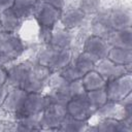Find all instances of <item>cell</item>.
<instances>
[{
  "label": "cell",
  "instance_id": "cell-1",
  "mask_svg": "<svg viewBox=\"0 0 132 132\" xmlns=\"http://www.w3.org/2000/svg\"><path fill=\"white\" fill-rule=\"evenodd\" d=\"M71 48H59L46 44L37 55V63L48 68L52 72L61 70L72 61Z\"/></svg>",
  "mask_w": 132,
  "mask_h": 132
},
{
  "label": "cell",
  "instance_id": "cell-2",
  "mask_svg": "<svg viewBox=\"0 0 132 132\" xmlns=\"http://www.w3.org/2000/svg\"><path fill=\"white\" fill-rule=\"evenodd\" d=\"M62 10L40 1L34 11V19L40 27V35L44 42L48 41L52 31L60 22Z\"/></svg>",
  "mask_w": 132,
  "mask_h": 132
},
{
  "label": "cell",
  "instance_id": "cell-3",
  "mask_svg": "<svg viewBox=\"0 0 132 132\" xmlns=\"http://www.w3.org/2000/svg\"><path fill=\"white\" fill-rule=\"evenodd\" d=\"M51 73L52 71L48 68L38 64L37 62H31L21 88L27 93H41L47 85Z\"/></svg>",
  "mask_w": 132,
  "mask_h": 132
},
{
  "label": "cell",
  "instance_id": "cell-4",
  "mask_svg": "<svg viewBox=\"0 0 132 132\" xmlns=\"http://www.w3.org/2000/svg\"><path fill=\"white\" fill-rule=\"evenodd\" d=\"M105 91L107 99L113 102H120L126 98L132 91V74L131 71L124 73L123 75L109 80L105 85Z\"/></svg>",
  "mask_w": 132,
  "mask_h": 132
},
{
  "label": "cell",
  "instance_id": "cell-5",
  "mask_svg": "<svg viewBox=\"0 0 132 132\" xmlns=\"http://www.w3.org/2000/svg\"><path fill=\"white\" fill-rule=\"evenodd\" d=\"M24 52V41L16 33L0 31V53H2L9 61L18 59Z\"/></svg>",
  "mask_w": 132,
  "mask_h": 132
},
{
  "label": "cell",
  "instance_id": "cell-6",
  "mask_svg": "<svg viewBox=\"0 0 132 132\" xmlns=\"http://www.w3.org/2000/svg\"><path fill=\"white\" fill-rule=\"evenodd\" d=\"M47 85L50 87V93L47 95L52 102L66 104L71 99L69 81L64 79L58 71L51 73Z\"/></svg>",
  "mask_w": 132,
  "mask_h": 132
},
{
  "label": "cell",
  "instance_id": "cell-7",
  "mask_svg": "<svg viewBox=\"0 0 132 132\" xmlns=\"http://www.w3.org/2000/svg\"><path fill=\"white\" fill-rule=\"evenodd\" d=\"M67 116L66 104L57 102H51L42 111L41 125L42 130H55L58 131L61 123Z\"/></svg>",
  "mask_w": 132,
  "mask_h": 132
},
{
  "label": "cell",
  "instance_id": "cell-8",
  "mask_svg": "<svg viewBox=\"0 0 132 132\" xmlns=\"http://www.w3.org/2000/svg\"><path fill=\"white\" fill-rule=\"evenodd\" d=\"M51 102L48 95H43L42 93H28L21 110L15 116V119L40 114Z\"/></svg>",
  "mask_w": 132,
  "mask_h": 132
},
{
  "label": "cell",
  "instance_id": "cell-9",
  "mask_svg": "<svg viewBox=\"0 0 132 132\" xmlns=\"http://www.w3.org/2000/svg\"><path fill=\"white\" fill-rule=\"evenodd\" d=\"M67 114L80 121H89L95 114V108L90 104L86 94L71 98L66 103Z\"/></svg>",
  "mask_w": 132,
  "mask_h": 132
},
{
  "label": "cell",
  "instance_id": "cell-10",
  "mask_svg": "<svg viewBox=\"0 0 132 132\" xmlns=\"http://www.w3.org/2000/svg\"><path fill=\"white\" fill-rule=\"evenodd\" d=\"M110 45L106 41V39L91 34L86 38L82 46V51L89 54L96 62L105 59L107 57Z\"/></svg>",
  "mask_w": 132,
  "mask_h": 132
},
{
  "label": "cell",
  "instance_id": "cell-11",
  "mask_svg": "<svg viewBox=\"0 0 132 132\" xmlns=\"http://www.w3.org/2000/svg\"><path fill=\"white\" fill-rule=\"evenodd\" d=\"M106 11V16L108 24L112 31L114 30H121L128 27H131L132 25V13L130 8L118 6L110 8Z\"/></svg>",
  "mask_w": 132,
  "mask_h": 132
},
{
  "label": "cell",
  "instance_id": "cell-12",
  "mask_svg": "<svg viewBox=\"0 0 132 132\" xmlns=\"http://www.w3.org/2000/svg\"><path fill=\"white\" fill-rule=\"evenodd\" d=\"M107 82L109 80H112L121 75H123L126 72L130 71V66H123L113 63L112 61L108 60L107 58L102 59L98 61L94 68Z\"/></svg>",
  "mask_w": 132,
  "mask_h": 132
},
{
  "label": "cell",
  "instance_id": "cell-13",
  "mask_svg": "<svg viewBox=\"0 0 132 132\" xmlns=\"http://www.w3.org/2000/svg\"><path fill=\"white\" fill-rule=\"evenodd\" d=\"M87 130L97 132H131L132 124L112 117L102 118V120L93 127H88Z\"/></svg>",
  "mask_w": 132,
  "mask_h": 132
},
{
  "label": "cell",
  "instance_id": "cell-14",
  "mask_svg": "<svg viewBox=\"0 0 132 132\" xmlns=\"http://www.w3.org/2000/svg\"><path fill=\"white\" fill-rule=\"evenodd\" d=\"M27 94L28 93L22 88H15V87L10 88L2 105V108L6 112H9L15 117L18 112L21 110L24 101L27 97Z\"/></svg>",
  "mask_w": 132,
  "mask_h": 132
},
{
  "label": "cell",
  "instance_id": "cell-15",
  "mask_svg": "<svg viewBox=\"0 0 132 132\" xmlns=\"http://www.w3.org/2000/svg\"><path fill=\"white\" fill-rule=\"evenodd\" d=\"M87 20V15L78 8L71 7L66 10H62L60 22L63 28L67 30H73L81 27Z\"/></svg>",
  "mask_w": 132,
  "mask_h": 132
},
{
  "label": "cell",
  "instance_id": "cell-16",
  "mask_svg": "<svg viewBox=\"0 0 132 132\" xmlns=\"http://www.w3.org/2000/svg\"><path fill=\"white\" fill-rule=\"evenodd\" d=\"M24 20L14 11L13 8H9L0 13V30L4 32H14L21 28Z\"/></svg>",
  "mask_w": 132,
  "mask_h": 132
},
{
  "label": "cell",
  "instance_id": "cell-17",
  "mask_svg": "<svg viewBox=\"0 0 132 132\" xmlns=\"http://www.w3.org/2000/svg\"><path fill=\"white\" fill-rule=\"evenodd\" d=\"M110 46H119L124 48H132V29L131 27L114 30L106 38Z\"/></svg>",
  "mask_w": 132,
  "mask_h": 132
},
{
  "label": "cell",
  "instance_id": "cell-18",
  "mask_svg": "<svg viewBox=\"0 0 132 132\" xmlns=\"http://www.w3.org/2000/svg\"><path fill=\"white\" fill-rule=\"evenodd\" d=\"M72 42H73V34L70 32V30L62 28V29H54L52 31L47 44L59 48H71Z\"/></svg>",
  "mask_w": 132,
  "mask_h": 132
},
{
  "label": "cell",
  "instance_id": "cell-19",
  "mask_svg": "<svg viewBox=\"0 0 132 132\" xmlns=\"http://www.w3.org/2000/svg\"><path fill=\"white\" fill-rule=\"evenodd\" d=\"M91 31L93 35L102 37L104 39L107 38V36L112 32V29L110 28L107 16H106V11H98L91 24Z\"/></svg>",
  "mask_w": 132,
  "mask_h": 132
},
{
  "label": "cell",
  "instance_id": "cell-20",
  "mask_svg": "<svg viewBox=\"0 0 132 132\" xmlns=\"http://www.w3.org/2000/svg\"><path fill=\"white\" fill-rule=\"evenodd\" d=\"M108 60L116 64L123 66H131L132 63V48H124L119 46H110L107 57Z\"/></svg>",
  "mask_w": 132,
  "mask_h": 132
},
{
  "label": "cell",
  "instance_id": "cell-21",
  "mask_svg": "<svg viewBox=\"0 0 132 132\" xmlns=\"http://www.w3.org/2000/svg\"><path fill=\"white\" fill-rule=\"evenodd\" d=\"M80 79H81V82L84 85L86 92L104 88L106 85V81L103 79V77L95 69L85 73Z\"/></svg>",
  "mask_w": 132,
  "mask_h": 132
},
{
  "label": "cell",
  "instance_id": "cell-22",
  "mask_svg": "<svg viewBox=\"0 0 132 132\" xmlns=\"http://www.w3.org/2000/svg\"><path fill=\"white\" fill-rule=\"evenodd\" d=\"M40 0H14L12 8L23 19L33 16L34 11Z\"/></svg>",
  "mask_w": 132,
  "mask_h": 132
},
{
  "label": "cell",
  "instance_id": "cell-23",
  "mask_svg": "<svg viewBox=\"0 0 132 132\" xmlns=\"http://www.w3.org/2000/svg\"><path fill=\"white\" fill-rule=\"evenodd\" d=\"M41 114L27 116L16 119V130L21 131H33V130H42L41 125Z\"/></svg>",
  "mask_w": 132,
  "mask_h": 132
},
{
  "label": "cell",
  "instance_id": "cell-24",
  "mask_svg": "<svg viewBox=\"0 0 132 132\" xmlns=\"http://www.w3.org/2000/svg\"><path fill=\"white\" fill-rule=\"evenodd\" d=\"M89 127L88 121L76 120L70 116H66L63 122L61 123L58 131H66V132H82L87 131Z\"/></svg>",
  "mask_w": 132,
  "mask_h": 132
},
{
  "label": "cell",
  "instance_id": "cell-25",
  "mask_svg": "<svg viewBox=\"0 0 132 132\" xmlns=\"http://www.w3.org/2000/svg\"><path fill=\"white\" fill-rule=\"evenodd\" d=\"M72 62L76 66V68L82 73V75L85 73L93 70L97 63L89 54H87L84 51H81V53H79L75 57V59H72Z\"/></svg>",
  "mask_w": 132,
  "mask_h": 132
},
{
  "label": "cell",
  "instance_id": "cell-26",
  "mask_svg": "<svg viewBox=\"0 0 132 132\" xmlns=\"http://www.w3.org/2000/svg\"><path fill=\"white\" fill-rule=\"evenodd\" d=\"M86 96H87L90 104L95 108V110L98 109L100 106H102L108 100L105 88H101V89H97V90H93V91H88V92H86Z\"/></svg>",
  "mask_w": 132,
  "mask_h": 132
},
{
  "label": "cell",
  "instance_id": "cell-27",
  "mask_svg": "<svg viewBox=\"0 0 132 132\" xmlns=\"http://www.w3.org/2000/svg\"><path fill=\"white\" fill-rule=\"evenodd\" d=\"M58 72L67 81H73L75 79L81 78V76H82V73L76 68V66L73 64L72 61L68 65H66L65 67H63L61 70H59Z\"/></svg>",
  "mask_w": 132,
  "mask_h": 132
},
{
  "label": "cell",
  "instance_id": "cell-28",
  "mask_svg": "<svg viewBox=\"0 0 132 132\" xmlns=\"http://www.w3.org/2000/svg\"><path fill=\"white\" fill-rule=\"evenodd\" d=\"M77 7L88 16L96 14L100 8V0H79Z\"/></svg>",
  "mask_w": 132,
  "mask_h": 132
},
{
  "label": "cell",
  "instance_id": "cell-29",
  "mask_svg": "<svg viewBox=\"0 0 132 132\" xmlns=\"http://www.w3.org/2000/svg\"><path fill=\"white\" fill-rule=\"evenodd\" d=\"M118 107H119V103L118 102H113V101L107 100L102 106H100L98 109H96L95 114L97 113L101 118H108V117L114 118L113 114L117 113Z\"/></svg>",
  "mask_w": 132,
  "mask_h": 132
},
{
  "label": "cell",
  "instance_id": "cell-30",
  "mask_svg": "<svg viewBox=\"0 0 132 132\" xmlns=\"http://www.w3.org/2000/svg\"><path fill=\"white\" fill-rule=\"evenodd\" d=\"M69 89H70L71 98L86 94V90L84 88V85H82L80 78L79 79H75L73 81H69Z\"/></svg>",
  "mask_w": 132,
  "mask_h": 132
},
{
  "label": "cell",
  "instance_id": "cell-31",
  "mask_svg": "<svg viewBox=\"0 0 132 132\" xmlns=\"http://www.w3.org/2000/svg\"><path fill=\"white\" fill-rule=\"evenodd\" d=\"M44 3H47L60 10H64L65 5H66V0H40Z\"/></svg>",
  "mask_w": 132,
  "mask_h": 132
},
{
  "label": "cell",
  "instance_id": "cell-32",
  "mask_svg": "<svg viewBox=\"0 0 132 132\" xmlns=\"http://www.w3.org/2000/svg\"><path fill=\"white\" fill-rule=\"evenodd\" d=\"M13 3L14 0H0V13L9 8H12Z\"/></svg>",
  "mask_w": 132,
  "mask_h": 132
},
{
  "label": "cell",
  "instance_id": "cell-33",
  "mask_svg": "<svg viewBox=\"0 0 132 132\" xmlns=\"http://www.w3.org/2000/svg\"><path fill=\"white\" fill-rule=\"evenodd\" d=\"M7 93H8L7 85L0 86V107H2V105L4 103V100H5L6 96H7Z\"/></svg>",
  "mask_w": 132,
  "mask_h": 132
},
{
  "label": "cell",
  "instance_id": "cell-34",
  "mask_svg": "<svg viewBox=\"0 0 132 132\" xmlns=\"http://www.w3.org/2000/svg\"><path fill=\"white\" fill-rule=\"evenodd\" d=\"M7 81V70L5 66H0V86L6 85Z\"/></svg>",
  "mask_w": 132,
  "mask_h": 132
},
{
  "label": "cell",
  "instance_id": "cell-35",
  "mask_svg": "<svg viewBox=\"0 0 132 132\" xmlns=\"http://www.w3.org/2000/svg\"><path fill=\"white\" fill-rule=\"evenodd\" d=\"M10 61L2 54V53H0V66H5L6 64H8Z\"/></svg>",
  "mask_w": 132,
  "mask_h": 132
},
{
  "label": "cell",
  "instance_id": "cell-36",
  "mask_svg": "<svg viewBox=\"0 0 132 132\" xmlns=\"http://www.w3.org/2000/svg\"><path fill=\"white\" fill-rule=\"evenodd\" d=\"M0 31H1V30H0Z\"/></svg>",
  "mask_w": 132,
  "mask_h": 132
}]
</instances>
